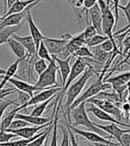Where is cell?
<instances>
[{
    "mask_svg": "<svg viewBox=\"0 0 130 146\" xmlns=\"http://www.w3.org/2000/svg\"><path fill=\"white\" fill-rule=\"evenodd\" d=\"M68 122L73 127L78 126H83L86 128H88V131L95 132L102 136H106L107 133L104 132L103 130L97 127L95 123L90 120V119L88 116V112L86 110V102L79 104L78 106L70 110V118L68 119Z\"/></svg>",
    "mask_w": 130,
    "mask_h": 146,
    "instance_id": "obj_1",
    "label": "cell"
},
{
    "mask_svg": "<svg viewBox=\"0 0 130 146\" xmlns=\"http://www.w3.org/2000/svg\"><path fill=\"white\" fill-rule=\"evenodd\" d=\"M108 70V69L104 68L103 67V70L102 71V73L100 74V76L98 77V78L96 80V81H94L89 86L88 88H86V91L81 94V96H79L74 102L73 104L70 105V107L69 108L68 111H66V113L67 114V119H69L70 118V110H72L73 108H75L76 106H78L79 104L83 103V102H86V100H88L94 96H96L97 94H99L100 92L102 91H106V90H109L111 88V85L108 82H103V76L105 74V72Z\"/></svg>",
    "mask_w": 130,
    "mask_h": 146,
    "instance_id": "obj_2",
    "label": "cell"
},
{
    "mask_svg": "<svg viewBox=\"0 0 130 146\" xmlns=\"http://www.w3.org/2000/svg\"><path fill=\"white\" fill-rule=\"evenodd\" d=\"M94 72H95V70L88 63V68H86V70L81 74V76L78 78L77 81L72 83L69 86V88L65 93V94H66V103L64 104V107L66 109V111H68L70 105L73 104V102L79 96V94H81L82 90L84 89L86 82L94 75Z\"/></svg>",
    "mask_w": 130,
    "mask_h": 146,
    "instance_id": "obj_3",
    "label": "cell"
},
{
    "mask_svg": "<svg viewBox=\"0 0 130 146\" xmlns=\"http://www.w3.org/2000/svg\"><path fill=\"white\" fill-rule=\"evenodd\" d=\"M88 65V62L86 60L82 59V58H77L76 59L74 63L72 64V67H71L70 74L68 76V78L66 80V83H65V85L62 87L61 90L56 94V99L58 100L57 106L62 107V99L65 96V93H66L67 89L69 88V86L73 83L74 79H76L78 76H80L84 72V70H86Z\"/></svg>",
    "mask_w": 130,
    "mask_h": 146,
    "instance_id": "obj_4",
    "label": "cell"
},
{
    "mask_svg": "<svg viewBox=\"0 0 130 146\" xmlns=\"http://www.w3.org/2000/svg\"><path fill=\"white\" fill-rule=\"evenodd\" d=\"M57 72H58V66L53 60L49 62L46 70L39 75L38 79L35 83V86L38 87L40 90L52 88V87H59V84L57 83L56 79Z\"/></svg>",
    "mask_w": 130,
    "mask_h": 146,
    "instance_id": "obj_5",
    "label": "cell"
},
{
    "mask_svg": "<svg viewBox=\"0 0 130 146\" xmlns=\"http://www.w3.org/2000/svg\"><path fill=\"white\" fill-rule=\"evenodd\" d=\"M102 13V30L103 33L110 38L111 40L115 41L113 31L115 30V17L110 8V5L105 0H96Z\"/></svg>",
    "mask_w": 130,
    "mask_h": 146,
    "instance_id": "obj_6",
    "label": "cell"
},
{
    "mask_svg": "<svg viewBox=\"0 0 130 146\" xmlns=\"http://www.w3.org/2000/svg\"><path fill=\"white\" fill-rule=\"evenodd\" d=\"M86 103L94 104L96 106H97L101 110H103V111H104L105 112L109 113L110 115L114 117L115 119H117L118 120H119L121 122L123 119H126L123 112L121 111V109L111 101H108L105 99H100V98H96V97H92L88 100H86Z\"/></svg>",
    "mask_w": 130,
    "mask_h": 146,
    "instance_id": "obj_7",
    "label": "cell"
},
{
    "mask_svg": "<svg viewBox=\"0 0 130 146\" xmlns=\"http://www.w3.org/2000/svg\"><path fill=\"white\" fill-rule=\"evenodd\" d=\"M103 82H108L111 85V87L116 92L121 100L123 102V99H126V96H124V93L127 89L128 83L130 82V71L122 73L118 76H115L113 78H105L103 79Z\"/></svg>",
    "mask_w": 130,
    "mask_h": 146,
    "instance_id": "obj_8",
    "label": "cell"
},
{
    "mask_svg": "<svg viewBox=\"0 0 130 146\" xmlns=\"http://www.w3.org/2000/svg\"><path fill=\"white\" fill-rule=\"evenodd\" d=\"M72 38V36L67 34V35H63L62 38L58 39V38H48V36H45L43 38L42 41L44 42L46 47L47 48L48 52L50 53L51 55H59L62 54L65 47H66L68 42L70 39Z\"/></svg>",
    "mask_w": 130,
    "mask_h": 146,
    "instance_id": "obj_9",
    "label": "cell"
},
{
    "mask_svg": "<svg viewBox=\"0 0 130 146\" xmlns=\"http://www.w3.org/2000/svg\"><path fill=\"white\" fill-rule=\"evenodd\" d=\"M86 112H91L93 113V115L96 117L97 119H99L102 121H109L111 123H116L119 126H122L124 127H129L130 128V125L124 122H121L119 120H118L117 119H115L114 117H112L111 115H110L109 113L105 112L103 110H101L100 108H98L97 106H96L94 104L91 103H86Z\"/></svg>",
    "mask_w": 130,
    "mask_h": 146,
    "instance_id": "obj_10",
    "label": "cell"
},
{
    "mask_svg": "<svg viewBox=\"0 0 130 146\" xmlns=\"http://www.w3.org/2000/svg\"><path fill=\"white\" fill-rule=\"evenodd\" d=\"M69 126L70 127V129L73 131V132L78 135H81L82 137H84L85 139H86L88 141L93 143H105V144H110V145H116L118 144L117 143H113L111 141V137L110 135V139H106L103 136L100 135L95 132H92V131H85V130H81V129H78L77 128V127H73L71 126L70 124L69 123Z\"/></svg>",
    "mask_w": 130,
    "mask_h": 146,
    "instance_id": "obj_11",
    "label": "cell"
},
{
    "mask_svg": "<svg viewBox=\"0 0 130 146\" xmlns=\"http://www.w3.org/2000/svg\"><path fill=\"white\" fill-rule=\"evenodd\" d=\"M54 120H51L50 122L45 124V125H41V126H34V127H21L18 129H6V132H10L14 135H16L17 136H20L21 138H24V139H29V138H31L37 134L39 130L44 129L50 126L53 123Z\"/></svg>",
    "mask_w": 130,
    "mask_h": 146,
    "instance_id": "obj_12",
    "label": "cell"
},
{
    "mask_svg": "<svg viewBox=\"0 0 130 146\" xmlns=\"http://www.w3.org/2000/svg\"><path fill=\"white\" fill-rule=\"evenodd\" d=\"M53 60L56 62L57 66H58V71L61 76V83H62V87L66 83V80L68 78V76L70 72L71 66H70V61H71V56L67 57L66 59H61L57 55H52Z\"/></svg>",
    "mask_w": 130,
    "mask_h": 146,
    "instance_id": "obj_13",
    "label": "cell"
},
{
    "mask_svg": "<svg viewBox=\"0 0 130 146\" xmlns=\"http://www.w3.org/2000/svg\"><path fill=\"white\" fill-rule=\"evenodd\" d=\"M62 87L59 86V87H52V88H47V89H44L40 91L38 94H37L36 96H33L30 101L28 102V103L25 104L26 108L31 106V105H36L38 104H40V103H43V102H45L50 98L54 97V96H56L57 93H58L60 90H61Z\"/></svg>",
    "mask_w": 130,
    "mask_h": 146,
    "instance_id": "obj_14",
    "label": "cell"
},
{
    "mask_svg": "<svg viewBox=\"0 0 130 146\" xmlns=\"http://www.w3.org/2000/svg\"><path fill=\"white\" fill-rule=\"evenodd\" d=\"M95 125L97 127H99L100 129L103 130L104 132H106L107 134L111 135V136L114 137L115 139L118 141L119 143H120V142H121L122 135L126 133L130 132V129H122L118 126V124H116V123H110L109 125H99V124L95 123Z\"/></svg>",
    "mask_w": 130,
    "mask_h": 146,
    "instance_id": "obj_15",
    "label": "cell"
},
{
    "mask_svg": "<svg viewBox=\"0 0 130 146\" xmlns=\"http://www.w3.org/2000/svg\"><path fill=\"white\" fill-rule=\"evenodd\" d=\"M88 16L90 19L91 24L96 28L98 34H103L102 30V13L100 7L96 3L90 9H88Z\"/></svg>",
    "mask_w": 130,
    "mask_h": 146,
    "instance_id": "obj_16",
    "label": "cell"
},
{
    "mask_svg": "<svg viewBox=\"0 0 130 146\" xmlns=\"http://www.w3.org/2000/svg\"><path fill=\"white\" fill-rule=\"evenodd\" d=\"M25 20L28 23L29 28H30V31H31V36H32V38L35 42V45H36V48L38 50V48L39 46V44L42 41L43 38H44V36H43V34L39 31L38 26L36 25L35 21L33 20V17L31 15V11H30L27 13Z\"/></svg>",
    "mask_w": 130,
    "mask_h": 146,
    "instance_id": "obj_17",
    "label": "cell"
},
{
    "mask_svg": "<svg viewBox=\"0 0 130 146\" xmlns=\"http://www.w3.org/2000/svg\"><path fill=\"white\" fill-rule=\"evenodd\" d=\"M11 84H13L15 88L19 91H23L24 93H27L31 97H32L34 96L35 92H40L42 90H40L38 87H37L35 85H31L29 84L23 80H20V79H14V78H10L9 81Z\"/></svg>",
    "mask_w": 130,
    "mask_h": 146,
    "instance_id": "obj_18",
    "label": "cell"
},
{
    "mask_svg": "<svg viewBox=\"0 0 130 146\" xmlns=\"http://www.w3.org/2000/svg\"><path fill=\"white\" fill-rule=\"evenodd\" d=\"M7 44L9 45V46L11 47V49L13 51V53L16 55L18 59H20L21 62L26 59L27 51L19 41H17L16 39H14L11 36V38L8 39V41H7Z\"/></svg>",
    "mask_w": 130,
    "mask_h": 146,
    "instance_id": "obj_19",
    "label": "cell"
},
{
    "mask_svg": "<svg viewBox=\"0 0 130 146\" xmlns=\"http://www.w3.org/2000/svg\"><path fill=\"white\" fill-rule=\"evenodd\" d=\"M14 119H23L27 122H29L31 125L34 126H41L45 125V124L50 122L52 119L49 118H43V117H37V116H32V115H26V114H21V113H16L15 118Z\"/></svg>",
    "mask_w": 130,
    "mask_h": 146,
    "instance_id": "obj_20",
    "label": "cell"
},
{
    "mask_svg": "<svg viewBox=\"0 0 130 146\" xmlns=\"http://www.w3.org/2000/svg\"><path fill=\"white\" fill-rule=\"evenodd\" d=\"M23 109H25L24 105H20V106H17L14 109H13L11 111L7 113L3 118L1 123H0V131H5L7 128H8L12 121L14 119V118H15L16 113H18L20 111H21V110H23Z\"/></svg>",
    "mask_w": 130,
    "mask_h": 146,
    "instance_id": "obj_21",
    "label": "cell"
},
{
    "mask_svg": "<svg viewBox=\"0 0 130 146\" xmlns=\"http://www.w3.org/2000/svg\"><path fill=\"white\" fill-rule=\"evenodd\" d=\"M92 48H94V51H92L93 57L91 58V61L94 62H96V63H100V64L105 63L112 53V52L111 53L105 52V51H103L102 48H101L100 46H94Z\"/></svg>",
    "mask_w": 130,
    "mask_h": 146,
    "instance_id": "obj_22",
    "label": "cell"
},
{
    "mask_svg": "<svg viewBox=\"0 0 130 146\" xmlns=\"http://www.w3.org/2000/svg\"><path fill=\"white\" fill-rule=\"evenodd\" d=\"M21 61L20 59H17L13 64L10 65L8 69L6 70L5 74L4 77L2 78L1 82H0V90L3 89V87L6 85L7 82L9 81V79H10V78H12L13 76H15V73H16L17 70H18L19 64L21 63Z\"/></svg>",
    "mask_w": 130,
    "mask_h": 146,
    "instance_id": "obj_23",
    "label": "cell"
},
{
    "mask_svg": "<svg viewBox=\"0 0 130 146\" xmlns=\"http://www.w3.org/2000/svg\"><path fill=\"white\" fill-rule=\"evenodd\" d=\"M36 0H17V1L8 9V11L6 12V13L4 14L3 17L8 16V15H10V14L20 13L21 11H23L27 6H29L31 4H32Z\"/></svg>",
    "mask_w": 130,
    "mask_h": 146,
    "instance_id": "obj_24",
    "label": "cell"
},
{
    "mask_svg": "<svg viewBox=\"0 0 130 146\" xmlns=\"http://www.w3.org/2000/svg\"><path fill=\"white\" fill-rule=\"evenodd\" d=\"M21 26H23L21 24H19L16 26H9V27H5L3 30L0 31V45L7 43L8 39L14 33H16L18 31L21 30Z\"/></svg>",
    "mask_w": 130,
    "mask_h": 146,
    "instance_id": "obj_25",
    "label": "cell"
},
{
    "mask_svg": "<svg viewBox=\"0 0 130 146\" xmlns=\"http://www.w3.org/2000/svg\"><path fill=\"white\" fill-rule=\"evenodd\" d=\"M59 112L60 108H56L54 113V118L53 121V129L51 132V143L50 146H58V119H59Z\"/></svg>",
    "mask_w": 130,
    "mask_h": 146,
    "instance_id": "obj_26",
    "label": "cell"
},
{
    "mask_svg": "<svg viewBox=\"0 0 130 146\" xmlns=\"http://www.w3.org/2000/svg\"><path fill=\"white\" fill-rule=\"evenodd\" d=\"M110 38L108 36L104 35V34H96L95 36H91L90 38L86 40V46H88L90 48L94 47V46H100L103 42H104L105 40L109 39Z\"/></svg>",
    "mask_w": 130,
    "mask_h": 146,
    "instance_id": "obj_27",
    "label": "cell"
},
{
    "mask_svg": "<svg viewBox=\"0 0 130 146\" xmlns=\"http://www.w3.org/2000/svg\"><path fill=\"white\" fill-rule=\"evenodd\" d=\"M37 55H38V58H40V59H44L48 63L53 61L52 55L50 54V53L48 52V50L46 47L45 44L43 41H41L40 44H39V46H38V48L37 50Z\"/></svg>",
    "mask_w": 130,
    "mask_h": 146,
    "instance_id": "obj_28",
    "label": "cell"
},
{
    "mask_svg": "<svg viewBox=\"0 0 130 146\" xmlns=\"http://www.w3.org/2000/svg\"><path fill=\"white\" fill-rule=\"evenodd\" d=\"M52 129H53V123L50 126H48V128L46 129V131L45 133H43L41 135H39L38 137L36 138L35 140H33L31 143H29L28 146H41V145H43L46 141V139L47 138V136L49 135H51Z\"/></svg>",
    "mask_w": 130,
    "mask_h": 146,
    "instance_id": "obj_29",
    "label": "cell"
},
{
    "mask_svg": "<svg viewBox=\"0 0 130 146\" xmlns=\"http://www.w3.org/2000/svg\"><path fill=\"white\" fill-rule=\"evenodd\" d=\"M52 101V98H50L45 102H43V103H40V104H36L35 108L33 109V111H31V115L32 116H37V117H41L43 115V113L45 112L46 109L47 108L48 104H50V102Z\"/></svg>",
    "mask_w": 130,
    "mask_h": 146,
    "instance_id": "obj_30",
    "label": "cell"
},
{
    "mask_svg": "<svg viewBox=\"0 0 130 146\" xmlns=\"http://www.w3.org/2000/svg\"><path fill=\"white\" fill-rule=\"evenodd\" d=\"M72 56H76L78 58H82V59H85V58H92L93 53L89 49V47L85 45V46H82L79 48H78L74 52V54H72Z\"/></svg>",
    "mask_w": 130,
    "mask_h": 146,
    "instance_id": "obj_31",
    "label": "cell"
},
{
    "mask_svg": "<svg viewBox=\"0 0 130 146\" xmlns=\"http://www.w3.org/2000/svg\"><path fill=\"white\" fill-rule=\"evenodd\" d=\"M48 66V64L46 63V61H45L44 59H38L33 64V69L35 70V72L39 76L41 73L44 72L46 68Z\"/></svg>",
    "mask_w": 130,
    "mask_h": 146,
    "instance_id": "obj_32",
    "label": "cell"
},
{
    "mask_svg": "<svg viewBox=\"0 0 130 146\" xmlns=\"http://www.w3.org/2000/svg\"><path fill=\"white\" fill-rule=\"evenodd\" d=\"M10 105H15V106H20L19 104H17L16 102H13L8 99H1L0 100V120L2 119L3 115L5 111V110L8 108Z\"/></svg>",
    "mask_w": 130,
    "mask_h": 146,
    "instance_id": "obj_33",
    "label": "cell"
},
{
    "mask_svg": "<svg viewBox=\"0 0 130 146\" xmlns=\"http://www.w3.org/2000/svg\"><path fill=\"white\" fill-rule=\"evenodd\" d=\"M62 110V111L63 113V117H64V120H65V126L67 127L68 128V131H69V134H70V144L71 146H79L78 143V139H77V137L74 135V132L70 129V126H69V122H68V119L66 118V113H65V111H63V108L61 109Z\"/></svg>",
    "mask_w": 130,
    "mask_h": 146,
    "instance_id": "obj_34",
    "label": "cell"
},
{
    "mask_svg": "<svg viewBox=\"0 0 130 146\" xmlns=\"http://www.w3.org/2000/svg\"><path fill=\"white\" fill-rule=\"evenodd\" d=\"M58 127L61 128L62 132V139L61 146H70V134H69L67 127L61 124V125H58Z\"/></svg>",
    "mask_w": 130,
    "mask_h": 146,
    "instance_id": "obj_35",
    "label": "cell"
},
{
    "mask_svg": "<svg viewBox=\"0 0 130 146\" xmlns=\"http://www.w3.org/2000/svg\"><path fill=\"white\" fill-rule=\"evenodd\" d=\"M31 126L30 123L23 120V119H14L12 123L10 124L9 127L7 129H18L21 127H30Z\"/></svg>",
    "mask_w": 130,
    "mask_h": 146,
    "instance_id": "obj_36",
    "label": "cell"
},
{
    "mask_svg": "<svg viewBox=\"0 0 130 146\" xmlns=\"http://www.w3.org/2000/svg\"><path fill=\"white\" fill-rule=\"evenodd\" d=\"M82 32H83V34H84V38H85V39L86 40V39H88V38H90L91 36H95L96 34H97V31H96V28L94 27L91 23H89V24H88L86 27H85V29L82 31Z\"/></svg>",
    "mask_w": 130,
    "mask_h": 146,
    "instance_id": "obj_37",
    "label": "cell"
},
{
    "mask_svg": "<svg viewBox=\"0 0 130 146\" xmlns=\"http://www.w3.org/2000/svg\"><path fill=\"white\" fill-rule=\"evenodd\" d=\"M15 137H17V135L13 133L6 132V131H0V143L9 142L13 138H15Z\"/></svg>",
    "mask_w": 130,
    "mask_h": 146,
    "instance_id": "obj_38",
    "label": "cell"
},
{
    "mask_svg": "<svg viewBox=\"0 0 130 146\" xmlns=\"http://www.w3.org/2000/svg\"><path fill=\"white\" fill-rule=\"evenodd\" d=\"M16 92L18 93V94H19V96H18V101H19V104L20 105H24V107H25V109H26V106H25V104L28 103L29 101H30V99L31 98L29 94H27V93H24V92H23V91H19V90H17L16 89Z\"/></svg>",
    "mask_w": 130,
    "mask_h": 146,
    "instance_id": "obj_39",
    "label": "cell"
},
{
    "mask_svg": "<svg viewBox=\"0 0 130 146\" xmlns=\"http://www.w3.org/2000/svg\"><path fill=\"white\" fill-rule=\"evenodd\" d=\"M119 10H121L125 13L126 15V18L127 20V23H130V0L127 1V4L126 5H119L118 6Z\"/></svg>",
    "mask_w": 130,
    "mask_h": 146,
    "instance_id": "obj_40",
    "label": "cell"
},
{
    "mask_svg": "<svg viewBox=\"0 0 130 146\" xmlns=\"http://www.w3.org/2000/svg\"><path fill=\"white\" fill-rule=\"evenodd\" d=\"M122 46H123V49H122V54H126L130 51V35L127 38H124L123 42H122Z\"/></svg>",
    "mask_w": 130,
    "mask_h": 146,
    "instance_id": "obj_41",
    "label": "cell"
},
{
    "mask_svg": "<svg viewBox=\"0 0 130 146\" xmlns=\"http://www.w3.org/2000/svg\"><path fill=\"white\" fill-rule=\"evenodd\" d=\"M121 111L124 114V117L126 120L129 119V111H130V104H128L127 102H124L123 104H121Z\"/></svg>",
    "mask_w": 130,
    "mask_h": 146,
    "instance_id": "obj_42",
    "label": "cell"
},
{
    "mask_svg": "<svg viewBox=\"0 0 130 146\" xmlns=\"http://www.w3.org/2000/svg\"><path fill=\"white\" fill-rule=\"evenodd\" d=\"M111 2L113 4V7H114V12H115V27L118 24L119 21V8L118 6L119 5V0H111Z\"/></svg>",
    "mask_w": 130,
    "mask_h": 146,
    "instance_id": "obj_43",
    "label": "cell"
},
{
    "mask_svg": "<svg viewBox=\"0 0 130 146\" xmlns=\"http://www.w3.org/2000/svg\"><path fill=\"white\" fill-rule=\"evenodd\" d=\"M97 3L96 0H84L83 1V8L85 10L90 9L92 6H94Z\"/></svg>",
    "mask_w": 130,
    "mask_h": 146,
    "instance_id": "obj_44",
    "label": "cell"
},
{
    "mask_svg": "<svg viewBox=\"0 0 130 146\" xmlns=\"http://www.w3.org/2000/svg\"><path fill=\"white\" fill-rule=\"evenodd\" d=\"M126 102H127L128 104H130V82L128 83L127 89V96H126Z\"/></svg>",
    "mask_w": 130,
    "mask_h": 146,
    "instance_id": "obj_45",
    "label": "cell"
},
{
    "mask_svg": "<svg viewBox=\"0 0 130 146\" xmlns=\"http://www.w3.org/2000/svg\"><path fill=\"white\" fill-rule=\"evenodd\" d=\"M17 1V0H7V11H8V9L10 8V7L15 3Z\"/></svg>",
    "mask_w": 130,
    "mask_h": 146,
    "instance_id": "obj_46",
    "label": "cell"
},
{
    "mask_svg": "<svg viewBox=\"0 0 130 146\" xmlns=\"http://www.w3.org/2000/svg\"><path fill=\"white\" fill-rule=\"evenodd\" d=\"M66 1L69 3V5L72 7V9H74L75 8V5H76V2H77V0H66Z\"/></svg>",
    "mask_w": 130,
    "mask_h": 146,
    "instance_id": "obj_47",
    "label": "cell"
},
{
    "mask_svg": "<svg viewBox=\"0 0 130 146\" xmlns=\"http://www.w3.org/2000/svg\"><path fill=\"white\" fill-rule=\"evenodd\" d=\"M7 12V0H4V14Z\"/></svg>",
    "mask_w": 130,
    "mask_h": 146,
    "instance_id": "obj_48",
    "label": "cell"
},
{
    "mask_svg": "<svg viewBox=\"0 0 130 146\" xmlns=\"http://www.w3.org/2000/svg\"><path fill=\"white\" fill-rule=\"evenodd\" d=\"M5 72H6L5 70H3V69L0 68V78H1V76H4V75L5 74Z\"/></svg>",
    "mask_w": 130,
    "mask_h": 146,
    "instance_id": "obj_49",
    "label": "cell"
},
{
    "mask_svg": "<svg viewBox=\"0 0 130 146\" xmlns=\"http://www.w3.org/2000/svg\"><path fill=\"white\" fill-rule=\"evenodd\" d=\"M49 135L47 136V138H46V143H44V144H43V145H41V146H47V141H48Z\"/></svg>",
    "mask_w": 130,
    "mask_h": 146,
    "instance_id": "obj_50",
    "label": "cell"
},
{
    "mask_svg": "<svg viewBox=\"0 0 130 146\" xmlns=\"http://www.w3.org/2000/svg\"><path fill=\"white\" fill-rule=\"evenodd\" d=\"M106 1V3L108 4V5H110V2H111V0H105Z\"/></svg>",
    "mask_w": 130,
    "mask_h": 146,
    "instance_id": "obj_51",
    "label": "cell"
},
{
    "mask_svg": "<svg viewBox=\"0 0 130 146\" xmlns=\"http://www.w3.org/2000/svg\"><path fill=\"white\" fill-rule=\"evenodd\" d=\"M3 19V16H0V21H1Z\"/></svg>",
    "mask_w": 130,
    "mask_h": 146,
    "instance_id": "obj_52",
    "label": "cell"
},
{
    "mask_svg": "<svg viewBox=\"0 0 130 146\" xmlns=\"http://www.w3.org/2000/svg\"><path fill=\"white\" fill-rule=\"evenodd\" d=\"M70 146H71V144H70Z\"/></svg>",
    "mask_w": 130,
    "mask_h": 146,
    "instance_id": "obj_53",
    "label": "cell"
},
{
    "mask_svg": "<svg viewBox=\"0 0 130 146\" xmlns=\"http://www.w3.org/2000/svg\"><path fill=\"white\" fill-rule=\"evenodd\" d=\"M125 1H126V0H125Z\"/></svg>",
    "mask_w": 130,
    "mask_h": 146,
    "instance_id": "obj_54",
    "label": "cell"
}]
</instances>
